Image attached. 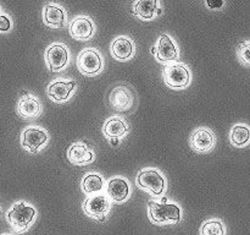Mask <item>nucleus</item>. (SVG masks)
I'll list each match as a JSON object with an SVG mask.
<instances>
[{"mask_svg":"<svg viewBox=\"0 0 250 235\" xmlns=\"http://www.w3.org/2000/svg\"><path fill=\"white\" fill-rule=\"evenodd\" d=\"M109 104L117 114L128 115L136 110V91L127 83H117L109 93Z\"/></svg>","mask_w":250,"mask_h":235,"instance_id":"1","label":"nucleus"},{"mask_svg":"<svg viewBox=\"0 0 250 235\" xmlns=\"http://www.w3.org/2000/svg\"><path fill=\"white\" fill-rule=\"evenodd\" d=\"M36 215L37 211L28 203L21 201V202L15 203L10 208L9 212L6 213V220L11 225L14 232L23 233L31 227Z\"/></svg>","mask_w":250,"mask_h":235,"instance_id":"2","label":"nucleus"},{"mask_svg":"<svg viewBox=\"0 0 250 235\" xmlns=\"http://www.w3.org/2000/svg\"><path fill=\"white\" fill-rule=\"evenodd\" d=\"M149 218L155 224H177L181 220V208L175 203L150 201L148 203Z\"/></svg>","mask_w":250,"mask_h":235,"instance_id":"3","label":"nucleus"},{"mask_svg":"<svg viewBox=\"0 0 250 235\" xmlns=\"http://www.w3.org/2000/svg\"><path fill=\"white\" fill-rule=\"evenodd\" d=\"M137 186L153 196H161L165 192L166 181L159 170L154 168L143 169L136 178Z\"/></svg>","mask_w":250,"mask_h":235,"instance_id":"4","label":"nucleus"},{"mask_svg":"<svg viewBox=\"0 0 250 235\" xmlns=\"http://www.w3.org/2000/svg\"><path fill=\"white\" fill-rule=\"evenodd\" d=\"M163 76L166 86L172 90H185L190 83V72L185 64H166Z\"/></svg>","mask_w":250,"mask_h":235,"instance_id":"5","label":"nucleus"},{"mask_svg":"<svg viewBox=\"0 0 250 235\" xmlns=\"http://www.w3.org/2000/svg\"><path fill=\"white\" fill-rule=\"evenodd\" d=\"M77 68L85 76H94L103 70V58L97 49L87 48L81 51L77 59Z\"/></svg>","mask_w":250,"mask_h":235,"instance_id":"6","label":"nucleus"},{"mask_svg":"<svg viewBox=\"0 0 250 235\" xmlns=\"http://www.w3.org/2000/svg\"><path fill=\"white\" fill-rule=\"evenodd\" d=\"M110 201L103 193H95L94 196L85 198L83 202V211L85 214L90 218L104 222L106 219V215L110 211Z\"/></svg>","mask_w":250,"mask_h":235,"instance_id":"7","label":"nucleus"},{"mask_svg":"<svg viewBox=\"0 0 250 235\" xmlns=\"http://www.w3.org/2000/svg\"><path fill=\"white\" fill-rule=\"evenodd\" d=\"M48 132L38 126H29L22 132L21 144L29 153H37L48 142Z\"/></svg>","mask_w":250,"mask_h":235,"instance_id":"8","label":"nucleus"},{"mask_svg":"<svg viewBox=\"0 0 250 235\" xmlns=\"http://www.w3.org/2000/svg\"><path fill=\"white\" fill-rule=\"evenodd\" d=\"M45 63L53 72L63 70L68 64V50L66 46L55 43L49 47L45 50Z\"/></svg>","mask_w":250,"mask_h":235,"instance_id":"9","label":"nucleus"},{"mask_svg":"<svg viewBox=\"0 0 250 235\" xmlns=\"http://www.w3.org/2000/svg\"><path fill=\"white\" fill-rule=\"evenodd\" d=\"M151 51H153V54H155L156 60L163 64L175 63L178 59L177 47L167 34H161L159 37L158 44Z\"/></svg>","mask_w":250,"mask_h":235,"instance_id":"10","label":"nucleus"},{"mask_svg":"<svg viewBox=\"0 0 250 235\" xmlns=\"http://www.w3.org/2000/svg\"><path fill=\"white\" fill-rule=\"evenodd\" d=\"M189 143L192 149L198 153H205L214 148L215 135L211 130L208 127H198L192 135H190Z\"/></svg>","mask_w":250,"mask_h":235,"instance_id":"11","label":"nucleus"},{"mask_svg":"<svg viewBox=\"0 0 250 235\" xmlns=\"http://www.w3.org/2000/svg\"><path fill=\"white\" fill-rule=\"evenodd\" d=\"M77 85L75 81H54L49 85L46 94L51 100L56 103H62L70 99L71 94L76 90Z\"/></svg>","mask_w":250,"mask_h":235,"instance_id":"12","label":"nucleus"},{"mask_svg":"<svg viewBox=\"0 0 250 235\" xmlns=\"http://www.w3.org/2000/svg\"><path fill=\"white\" fill-rule=\"evenodd\" d=\"M67 158L75 165H85L94 161L95 154L85 143L76 142V143L71 144L68 148Z\"/></svg>","mask_w":250,"mask_h":235,"instance_id":"13","label":"nucleus"},{"mask_svg":"<svg viewBox=\"0 0 250 235\" xmlns=\"http://www.w3.org/2000/svg\"><path fill=\"white\" fill-rule=\"evenodd\" d=\"M129 192V184L125 178H120V176H115V178L110 179L106 186V193L112 201L117 203L125 202L128 198Z\"/></svg>","mask_w":250,"mask_h":235,"instance_id":"14","label":"nucleus"},{"mask_svg":"<svg viewBox=\"0 0 250 235\" xmlns=\"http://www.w3.org/2000/svg\"><path fill=\"white\" fill-rule=\"evenodd\" d=\"M17 114L23 119H34L42 113V104L33 95H23L20 98L16 108Z\"/></svg>","mask_w":250,"mask_h":235,"instance_id":"15","label":"nucleus"},{"mask_svg":"<svg viewBox=\"0 0 250 235\" xmlns=\"http://www.w3.org/2000/svg\"><path fill=\"white\" fill-rule=\"evenodd\" d=\"M71 36L78 41H87L94 34V24L89 17L81 16L73 20L70 24Z\"/></svg>","mask_w":250,"mask_h":235,"instance_id":"16","label":"nucleus"},{"mask_svg":"<svg viewBox=\"0 0 250 235\" xmlns=\"http://www.w3.org/2000/svg\"><path fill=\"white\" fill-rule=\"evenodd\" d=\"M110 50H111V55L116 60H128L134 55V44L127 37H119L111 43Z\"/></svg>","mask_w":250,"mask_h":235,"instance_id":"17","label":"nucleus"},{"mask_svg":"<svg viewBox=\"0 0 250 235\" xmlns=\"http://www.w3.org/2000/svg\"><path fill=\"white\" fill-rule=\"evenodd\" d=\"M44 24L53 28H61L65 24L66 12L62 7L54 4H45L43 10Z\"/></svg>","mask_w":250,"mask_h":235,"instance_id":"18","label":"nucleus"},{"mask_svg":"<svg viewBox=\"0 0 250 235\" xmlns=\"http://www.w3.org/2000/svg\"><path fill=\"white\" fill-rule=\"evenodd\" d=\"M129 127L124 119L119 117H111L105 121L103 132L109 139H120L128 134Z\"/></svg>","mask_w":250,"mask_h":235,"instance_id":"19","label":"nucleus"},{"mask_svg":"<svg viewBox=\"0 0 250 235\" xmlns=\"http://www.w3.org/2000/svg\"><path fill=\"white\" fill-rule=\"evenodd\" d=\"M81 188H82L83 192L87 193V195H92V193L95 195L104 188V179L97 173H89L82 179Z\"/></svg>","mask_w":250,"mask_h":235,"instance_id":"20","label":"nucleus"},{"mask_svg":"<svg viewBox=\"0 0 250 235\" xmlns=\"http://www.w3.org/2000/svg\"><path fill=\"white\" fill-rule=\"evenodd\" d=\"M158 10V0H137L133 12L143 20H153Z\"/></svg>","mask_w":250,"mask_h":235,"instance_id":"21","label":"nucleus"},{"mask_svg":"<svg viewBox=\"0 0 250 235\" xmlns=\"http://www.w3.org/2000/svg\"><path fill=\"white\" fill-rule=\"evenodd\" d=\"M231 143L236 147H244L250 142V129L247 125H234L229 134Z\"/></svg>","mask_w":250,"mask_h":235,"instance_id":"22","label":"nucleus"},{"mask_svg":"<svg viewBox=\"0 0 250 235\" xmlns=\"http://www.w3.org/2000/svg\"><path fill=\"white\" fill-rule=\"evenodd\" d=\"M202 235H226L224 223L217 219H211L202 225Z\"/></svg>","mask_w":250,"mask_h":235,"instance_id":"23","label":"nucleus"},{"mask_svg":"<svg viewBox=\"0 0 250 235\" xmlns=\"http://www.w3.org/2000/svg\"><path fill=\"white\" fill-rule=\"evenodd\" d=\"M237 56L242 65L250 68V41H243L238 44Z\"/></svg>","mask_w":250,"mask_h":235,"instance_id":"24","label":"nucleus"},{"mask_svg":"<svg viewBox=\"0 0 250 235\" xmlns=\"http://www.w3.org/2000/svg\"><path fill=\"white\" fill-rule=\"evenodd\" d=\"M11 28V21L6 15H0V32H7Z\"/></svg>","mask_w":250,"mask_h":235,"instance_id":"25","label":"nucleus"},{"mask_svg":"<svg viewBox=\"0 0 250 235\" xmlns=\"http://www.w3.org/2000/svg\"><path fill=\"white\" fill-rule=\"evenodd\" d=\"M207 5L211 10H219L224 6V0H207Z\"/></svg>","mask_w":250,"mask_h":235,"instance_id":"26","label":"nucleus"},{"mask_svg":"<svg viewBox=\"0 0 250 235\" xmlns=\"http://www.w3.org/2000/svg\"><path fill=\"white\" fill-rule=\"evenodd\" d=\"M4 235H7V234H4Z\"/></svg>","mask_w":250,"mask_h":235,"instance_id":"27","label":"nucleus"}]
</instances>
